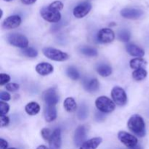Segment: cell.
I'll return each mask as SVG.
<instances>
[{
	"label": "cell",
	"instance_id": "obj_1",
	"mask_svg": "<svg viewBox=\"0 0 149 149\" xmlns=\"http://www.w3.org/2000/svg\"><path fill=\"white\" fill-rule=\"evenodd\" d=\"M127 127L132 133L140 138H143L146 134L145 122L140 115H132L128 120Z\"/></svg>",
	"mask_w": 149,
	"mask_h": 149
},
{
	"label": "cell",
	"instance_id": "obj_2",
	"mask_svg": "<svg viewBox=\"0 0 149 149\" xmlns=\"http://www.w3.org/2000/svg\"><path fill=\"white\" fill-rule=\"evenodd\" d=\"M95 106L97 110L103 113L113 111L116 107L114 102L106 96H100L97 97L95 100Z\"/></svg>",
	"mask_w": 149,
	"mask_h": 149
},
{
	"label": "cell",
	"instance_id": "obj_3",
	"mask_svg": "<svg viewBox=\"0 0 149 149\" xmlns=\"http://www.w3.org/2000/svg\"><path fill=\"white\" fill-rule=\"evenodd\" d=\"M42 52L45 57L54 61H65L69 58L67 53L52 47L43 48Z\"/></svg>",
	"mask_w": 149,
	"mask_h": 149
},
{
	"label": "cell",
	"instance_id": "obj_4",
	"mask_svg": "<svg viewBox=\"0 0 149 149\" xmlns=\"http://www.w3.org/2000/svg\"><path fill=\"white\" fill-rule=\"evenodd\" d=\"M40 15L44 20L49 23H58L61 19V13L53 10L49 6L42 7L40 10Z\"/></svg>",
	"mask_w": 149,
	"mask_h": 149
},
{
	"label": "cell",
	"instance_id": "obj_5",
	"mask_svg": "<svg viewBox=\"0 0 149 149\" xmlns=\"http://www.w3.org/2000/svg\"><path fill=\"white\" fill-rule=\"evenodd\" d=\"M7 42L13 46L16 47L25 49L29 46V40L27 38L20 33H10L7 36Z\"/></svg>",
	"mask_w": 149,
	"mask_h": 149
},
{
	"label": "cell",
	"instance_id": "obj_6",
	"mask_svg": "<svg viewBox=\"0 0 149 149\" xmlns=\"http://www.w3.org/2000/svg\"><path fill=\"white\" fill-rule=\"evenodd\" d=\"M111 97L115 104L123 106L127 102V97L125 90L120 87H114L111 90Z\"/></svg>",
	"mask_w": 149,
	"mask_h": 149
},
{
	"label": "cell",
	"instance_id": "obj_7",
	"mask_svg": "<svg viewBox=\"0 0 149 149\" xmlns=\"http://www.w3.org/2000/svg\"><path fill=\"white\" fill-rule=\"evenodd\" d=\"M118 138L121 143L130 148H132L138 145V139L133 135L128 133L125 131H120L118 133Z\"/></svg>",
	"mask_w": 149,
	"mask_h": 149
},
{
	"label": "cell",
	"instance_id": "obj_8",
	"mask_svg": "<svg viewBox=\"0 0 149 149\" xmlns=\"http://www.w3.org/2000/svg\"><path fill=\"white\" fill-rule=\"evenodd\" d=\"M92 4L88 1H83L77 4L73 10V14L77 18H82L90 12Z\"/></svg>",
	"mask_w": 149,
	"mask_h": 149
},
{
	"label": "cell",
	"instance_id": "obj_9",
	"mask_svg": "<svg viewBox=\"0 0 149 149\" xmlns=\"http://www.w3.org/2000/svg\"><path fill=\"white\" fill-rule=\"evenodd\" d=\"M43 99L49 106H55L59 102V95L55 88H49L44 93Z\"/></svg>",
	"mask_w": 149,
	"mask_h": 149
},
{
	"label": "cell",
	"instance_id": "obj_10",
	"mask_svg": "<svg viewBox=\"0 0 149 149\" xmlns=\"http://www.w3.org/2000/svg\"><path fill=\"white\" fill-rule=\"evenodd\" d=\"M97 39L100 42L103 44L111 43L115 39V33L113 31L109 28L100 29L97 35Z\"/></svg>",
	"mask_w": 149,
	"mask_h": 149
},
{
	"label": "cell",
	"instance_id": "obj_11",
	"mask_svg": "<svg viewBox=\"0 0 149 149\" xmlns=\"http://www.w3.org/2000/svg\"><path fill=\"white\" fill-rule=\"evenodd\" d=\"M121 15L127 19L137 20L143 15V11L137 8H124L120 12Z\"/></svg>",
	"mask_w": 149,
	"mask_h": 149
},
{
	"label": "cell",
	"instance_id": "obj_12",
	"mask_svg": "<svg viewBox=\"0 0 149 149\" xmlns=\"http://www.w3.org/2000/svg\"><path fill=\"white\" fill-rule=\"evenodd\" d=\"M21 17L17 15H11L4 20L2 23V28L4 29H13L17 28L21 24Z\"/></svg>",
	"mask_w": 149,
	"mask_h": 149
},
{
	"label": "cell",
	"instance_id": "obj_13",
	"mask_svg": "<svg viewBox=\"0 0 149 149\" xmlns=\"http://www.w3.org/2000/svg\"><path fill=\"white\" fill-rule=\"evenodd\" d=\"M87 137V130L85 127L81 125L76 129L74 136V142L76 146H81L85 142Z\"/></svg>",
	"mask_w": 149,
	"mask_h": 149
},
{
	"label": "cell",
	"instance_id": "obj_14",
	"mask_svg": "<svg viewBox=\"0 0 149 149\" xmlns=\"http://www.w3.org/2000/svg\"><path fill=\"white\" fill-rule=\"evenodd\" d=\"M49 149H61L62 141H61V131L60 129H56L52 132L49 139Z\"/></svg>",
	"mask_w": 149,
	"mask_h": 149
},
{
	"label": "cell",
	"instance_id": "obj_15",
	"mask_svg": "<svg viewBox=\"0 0 149 149\" xmlns=\"http://www.w3.org/2000/svg\"><path fill=\"white\" fill-rule=\"evenodd\" d=\"M36 71L41 76H47L53 72L54 68L49 63H40L36 66Z\"/></svg>",
	"mask_w": 149,
	"mask_h": 149
},
{
	"label": "cell",
	"instance_id": "obj_16",
	"mask_svg": "<svg viewBox=\"0 0 149 149\" xmlns=\"http://www.w3.org/2000/svg\"><path fill=\"white\" fill-rule=\"evenodd\" d=\"M99 87L100 84L97 79H88L84 81V90L89 93H95L99 90Z\"/></svg>",
	"mask_w": 149,
	"mask_h": 149
},
{
	"label": "cell",
	"instance_id": "obj_17",
	"mask_svg": "<svg viewBox=\"0 0 149 149\" xmlns=\"http://www.w3.org/2000/svg\"><path fill=\"white\" fill-rule=\"evenodd\" d=\"M127 52L130 55L133 57H138V58H141L145 55V51L137 45H133V44H129L126 46Z\"/></svg>",
	"mask_w": 149,
	"mask_h": 149
},
{
	"label": "cell",
	"instance_id": "obj_18",
	"mask_svg": "<svg viewBox=\"0 0 149 149\" xmlns=\"http://www.w3.org/2000/svg\"><path fill=\"white\" fill-rule=\"evenodd\" d=\"M102 141H103V140L100 137L93 138L92 139L88 140V141H86L80 146L79 149H97V147L101 144Z\"/></svg>",
	"mask_w": 149,
	"mask_h": 149
},
{
	"label": "cell",
	"instance_id": "obj_19",
	"mask_svg": "<svg viewBox=\"0 0 149 149\" xmlns=\"http://www.w3.org/2000/svg\"><path fill=\"white\" fill-rule=\"evenodd\" d=\"M57 118V110L55 106H49L45 110V119L47 122H52Z\"/></svg>",
	"mask_w": 149,
	"mask_h": 149
},
{
	"label": "cell",
	"instance_id": "obj_20",
	"mask_svg": "<svg viewBox=\"0 0 149 149\" xmlns=\"http://www.w3.org/2000/svg\"><path fill=\"white\" fill-rule=\"evenodd\" d=\"M25 111L30 116L36 115L40 111V106L36 102H30L25 107Z\"/></svg>",
	"mask_w": 149,
	"mask_h": 149
},
{
	"label": "cell",
	"instance_id": "obj_21",
	"mask_svg": "<svg viewBox=\"0 0 149 149\" xmlns=\"http://www.w3.org/2000/svg\"><path fill=\"white\" fill-rule=\"evenodd\" d=\"M63 107L65 109V111L68 112H74L77 110V105L76 103L75 100L73 97H67L63 102Z\"/></svg>",
	"mask_w": 149,
	"mask_h": 149
},
{
	"label": "cell",
	"instance_id": "obj_22",
	"mask_svg": "<svg viewBox=\"0 0 149 149\" xmlns=\"http://www.w3.org/2000/svg\"><path fill=\"white\" fill-rule=\"evenodd\" d=\"M97 72L103 77H108L111 74V67L107 64H100L97 67Z\"/></svg>",
	"mask_w": 149,
	"mask_h": 149
},
{
	"label": "cell",
	"instance_id": "obj_23",
	"mask_svg": "<svg viewBox=\"0 0 149 149\" xmlns=\"http://www.w3.org/2000/svg\"><path fill=\"white\" fill-rule=\"evenodd\" d=\"M147 63L144 59L141 58H137L132 59L130 62V66L132 69H138V68H144L146 65Z\"/></svg>",
	"mask_w": 149,
	"mask_h": 149
},
{
	"label": "cell",
	"instance_id": "obj_24",
	"mask_svg": "<svg viewBox=\"0 0 149 149\" xmlns=\"http://www.w3.org/2000/svg\"><path fill=\"white\" fill-rule=\"evenodd\" d=\"M147 73L146 70L144 68H138V69L135 70V71L132 72V78L135 80V81H142L144 79L146 78L147 77Z\"/></svg>",
	"mask_w": 149,
	"mask_h": 149
},
{
	"label": "cell",
	"instance_id": "obj_25",
	"mask_svg": "<svg viewBox=\"0 0 149 149\" xmlns=\"http://www.w3.org/2000/svg\"><path fill=\"white\" fill-rule=\"evenodd\" d=\"M80 52H81L83 55L88 57H96L97 55V49H95V48L93 47H81L80 48Z\"/></svg>",
	"mask_w": 149,
	"mask_h": 149
},
{
	"label": "cell",
	"instance_id": "obj_26",
	"mask_svg": "<svg viewBox=\"0 0 149 149\" xmlns=\"http://www.w3.org/2000/svg\"><path fill=\"white\" fill-rule=\"evenodd\" d=\"M66 74L68 77L73 80H77L80 77V74L78 70L74 66L68 67L66 70Z\"/></svg>",
	"mask_w": 149,
	"mask_h": 149
},
{
	"label": "cell",
	"instance_id": "obj_27",
	"mask_svg": "<svg viewBox=\"0 0 149 149\" xmlns=\"http://www.w3.org/2000/svg\"><path fill=\"white\" fill-rule=\"evenodd\" d=\"M117 36L118 39H119V40H120L121 42H129L130 39L131 33L128 30L123 29V30H121L118 33Z\"/></svg>",
	"mask_w": 149,
	"mask_h": 149
},
{
	"label": "cell",
	"instance_id": "obj_28",
	"mask_svg": "<svg viewBox=\"0 0 149 149\" xmlns=\"http://www.w3.org/2000/svg\"><path fill=\"white\" fill-rule=\"evenodd\" d=\"M22 54L28 58H36L38 55V52L33 47H26L23 49Z\"/></svg>",
	"mask_w": 149,
	"mask_h": 149
},
{
	"label": "cell",
	"instance_id": "obj_29",
	"mask_svg": "<svg viewBox=\"0 0 149 149\" xmlns=\"http://www.w3.org/2000/svg\"><path fill=\"white\" fill-rule=\"evenodd\" d=\"M88 116V109L85 105H81L78 111V117L80 120H84Z\"/></svg>",
	"mask_w": 149,
	"mask_h": 149
},
{
	"label": "cell",
	"instance_id": "obj_30",
	"mask_svg": "<svg viewBox=\"0 0 149 149\" xmlns=\"http://www.w3.org/2000/svg\"><path fill=\"white\" fill-rule=\"evenodd\" d=\"M52 132H51V130L48 128H44V129L42 130L41 131V135H42V137L43 138V139L45 141H49V139L51 138V135H52Z\"/></svg>",
	"mask_w": 149,
	"mask_h": 149
},
{
	"label": "cell",
	"instance_id": "obj_31",
	"mask_svg": "<svg viewBox=\"0 0 149 149\" xmlns=\"http://www.w3.org/2000/svg\"><path fill=\"white\" fill-rule=\"evenodd\" d=\"M49 7H51L53 10H57V11H61L63 8V4L62 1H55L51 3L49 5Z\"/></svg>",
	"mask_w": 149,
	"mask_h": 149
},
{
	"label": "cell",
	"instance_id": "obj_32",
	"mask_svg": "<svg viewBox=\"0 0 149 149\" xmlns=\"http://www.w3.org/2000/svg\"><path fill=\"white\" fill-rule=\"evenodd\" d=\"M0 109H1V116H6L7 113L10 110V106L7 103H4V102L1 101L0 102Z\"/></svg>",
	"mask_w": 149,
	"mask_h": 149
},
{
	"label": "cell",
	"instance_id": "obj_33",
	"mask_svg": "<svg viewBox=\"0 0 149 149\" xmlns=\"http://www.w3.org/2000/svg\"><path fill=\"white\" fill-rule=\"evenodd\" d=\"M10 81V77L7 74H0V85L2 86L4 84H8L9 81Z\"/></svg>",
	"mask_w": 149,
	"mask_h": 149
},
{
	"label": "cell",
	"instance_id": "obj_34",
	"mask_svg": "<svg viewBox=\"0 0 149 149\" xmlns=\"http://www.w3.org/2000/svg\"><path fill=\"white\" fill-rule=\"evenodd\" d=\"M19 84L16 83H8L5 85L6 90L10 92H16L19 90Z\"/></svg>",
	"mask_w": 149,
	"mask_h": 149
},
{
	"label": "cell",
	"instance_id": "obj_35",
	"mask_svg": "<svg viewBox=\"0 0 149 149\" xmlns=\"http://www.w3.org/2000/svg\"><path fill=\"white\" fill-rule=\"evenodd\" d=\"M11 98V96L8 93H6V92H1V94H0V99H1V101H9Z\"/></svg>",
	"mask_w": 149,
	"mask_h": 149
},
{
	"label": "cell",
	"instance_id": "obj_36",
	"mask_svg": "<svg viewBox=\"0 0 149 149\" xmlns=\"http://www.w3.org/2000/svg\"><path fill=\"white\" fill-rule=\"evenodd\" d=\"M10 123V119H9L8 116H1V127H7V125Z\"/></svg>",
	"mask_w": 149,
	"mask_h": 149
},
{
	"label": "cell",
	"instance_id": "obj_37",
	"mask_svg": "<svg viewBox=\"0 0 149 149\" xmlns=\"http://www.w3.org/2000/svg\"><path fill=\"white\" fill-rule=\"evenodd\" d=\"M7 147H8V143L3 138H1L0 139V149H7Z\"/></svg>",
	"mask_w": 149,
	"mask_h": 149
},
{
	"label": "cell",
	"instance_id": "obj_38",
	"mask_svg": "<svg viewBox=\"0 0 149 149\" xmlns=\"http://www.w3.org/2000/svg\"><path fill=\"white\" fill-rule=\"evenodd\" d=\"M103 113H102V112H97V113H95V119L97 121H103L105 119V116L103 114Z\"/></svg>",
	"mask_w": 149,
	"mask_h": 149
},
{
	"label": "cell",
	"instance_id": "obj_39",
	"mask_svg": "<svg viewBox=\"0 0 149 149\" xmlns=\"http://www.w3.org/2000/svg\"><path fill=\"white\" fill-rule=\"evenodd\" d=\"M21 2L23 4H26V5H30V4H33L36 2L37 0H20Z\"/></svg>",
	"mask_w": 149,
	"mask_h": 149
},
{
	"label": "cell",
	"instance_id": "obj_40",
	"mask_svg": "<svg viewBox=\"0 0 149 149\" xmlns=\"http://www.w3.org/2000/svg\"><path fill=\"white\" fill-rule=\"evenodd\" d=\"M36 149H48V148H47V147L45 146L41 145V146H38L37 148H36Z\"/></svg>",
	"mask_w": 149,
	"mask_h": 149
},
{
	"label": "cell",
	"instance_id": "obj_41",
	"mask_svg": "<svg viewBox=\"0 0 149 149\" xmlns=\"http://www.w3.org/2000/svg\"><path fill=\"white\" fill-rule=\"evenodd\" d=\"M130 149H143V148L140 145H137V146H135V147H133V148H132Z\"/></svg>",
	"mask_w": 149,
	"mask_h": 149
},
{
	"label": "cell",
	"instance_id": "obj_42",
	"mask_svg": "<svg viewBox=\"0 0 149 149\" xmlns=\"http://www.w3.org/2000/svg\"><path fill=\"white\" fill-rule=\"evenodd\" d=\"M4 1H7V2H10V1H13V0H4Z\"/></svg>",
	"mask_w": 149,
	"mask_h": 149
},
{
	"label": "cell",
	"instance_id": "obj_43",
	"mask_svg": "<svg viewBox=\"0 0 149 149\" xmlns=\"http://www.w3.org/2000/svg\"><path fill=\"white\" fill-rule=\"evenodd\" d=\"M7 149H17V148H7Z\"/></svg>",
	"mask_w": 149,
	"mask_h": 149
}]
</instances>
